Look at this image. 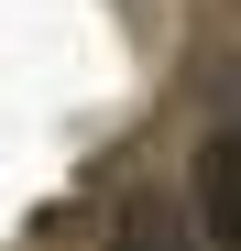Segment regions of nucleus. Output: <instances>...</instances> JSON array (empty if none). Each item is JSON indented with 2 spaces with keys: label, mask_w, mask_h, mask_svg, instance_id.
<instances>
[{
  "label": "nucleus",
  "mask_w": 241,
  "mask_h": 251,
  "mask_svg": "<svg viewBox=\"0 0 241 251\" xmlns=\"http://www.w3.org/2000/svg\"><path fill=\"white\" fill-rule=\"evenodd\" d=\"M197 240L241 251V142H230V120L197 131Z\"/></svg>",
  "instance_id": "obj_1"
},
{
  "label": "nucleus",
  "mask_w": 241,
  "mask_h": 251,
  "mask_svg": "<svg viewBox=\"0 0 241 251\" xmlns=\"http://www.w3.org/2000/svg\"><path fill=\"white\" fill-rule=\"evenodd\" d=\"M110 251H197L186 197H176V186H132V197H120V219H110Z\"/></svg>",
  "instance_id": "obj_2"
}]
</instances>
